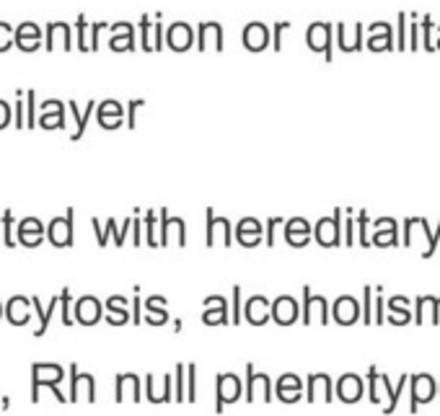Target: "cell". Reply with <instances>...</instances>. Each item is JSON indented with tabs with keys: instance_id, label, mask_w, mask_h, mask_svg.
I'll list each match as a JSON object with an SVG mask.
<instances>
[{
	"instance_id": "1",
	"label": "cell",
	"mask_w": 440,
	"mask_h": 416,
	"mask_svg": "<svg viewBox=\"0 0 440 416\" xmlns=\"http://www.w3.org/2000/svg\"><path fill=\"white\" fill-rule=\"evenodd\" d=\"M342 207L334 210L332 217H321V220L314 225V238L316 243L321 246V248H334V246H342Z\"/></svg>"
},
{
	"instance_id": "2",
	"label": "cell",
	"mask_w": 440,
	"mask_h": 416,
	"mask_svg": "<svg viewBox=\"0 0 440 416\" xmlns=\"http://www.w3.org/2000/svg\"><path fill=\"white\" fill-rule=\"evenodd\" d=\"M73 215L75 210L67 207L65 217H55L47 228V236H50V243L58 246V248H70L73 246Z\"/></svg>"
},
{
	"instance_id": "3",
	"label": "cell",
	"mask_w": 440,
	"mask_h": 416,
	"mask_svg": "<svg viewBox=\"0 0 440 416\" xmlns=\"http://www.w3.org/2000/svg\"><path fill=\"white\" fill-rule=\"evenodd\" d=\"M205 215H208V225H205V230H208V233H205V243H208V248H213V246L218 243V238H220V243L223 246H231V220L215 215L213 207H208Z\"/></svg>"
},
{
	"instance_id": "4",
	"label": "cell",
	"mask_w": 440,
	"mask_h": 416,
	"mask_svg": "<svg viewBox=\"0 0 440 416\" xmlns=\"http://www.w3.org/2000/svg\"><path fill=\"white\" fill-rule=\"evenodd\" d=\"M308 47L314 52H324L326 60H332V24H311L306 32Z\"/></svg>"
},
{
	"instance_id": "5",
	"label": "cell",
	"mask_w": 440,
	"mask_h": 416,
	"mask_svg": "<svg viewBox=\"0 0 440 416\" xmlns=\"http://www.w3.org/2000/svg\"><path fill=\"white\" fill-rule=\"evenodd\" d=\"M16 233H18V243L26 246V248H36L44 238V225L39 217H21L16 222Z\"/></svg>"
},
{
	"instance_id": "6",
	"label": "cell",
	"mask_w": 440,
	"mask_h": 416,
	"mask_svg": "<svg viewBox=\"0 0 440 416\" xmlns=\"http://www.w3.org/2000/svg\"><path fill=\"white\" fill-rule=\"evenodd\" d=\"M283 228H285V241H288V246H293V248H303V246L311 241V230H314L306 217L285 220Z\"/></svg>"
},
{
	"instance_id": "7",
	"label": "cell",
	"mask_w": 440,
	"mask_h": 416,
	"mask_svg": "<svg viewBox=\"0 0 440 416\" xmlns=\"http://www.w3.org/2000/svg\"><path fill=\"white\" fill-rule=\"evenodd\" d=\"M236 241L244 246V248H254V246H259V241H262V233H265V228H262V222L257 220V217H244V220L236 222Z\"/></svg>"
},
{
	"instance_id": "8",
	"label": "cell",
	"mask_w": 440,
	"mask_h": 416,
	"mask_svg": "<svg viewBox=\"0 0 440 416\" xmlns=\"http://www.w3.org/2000/svg\"><path fill=\"white\" fill-rule=\"evenodd\" d=\"M166 44H168V49H174V52H187V49L194 44V29H192L189 24H184V21H176V24L168 26Z\"/></svg>"
},
{
	"instance_id": "9",
	"label": "cell",
	"mask_w": 440,
	"mask_h": 416,
	"mask_svg": "<svg viewBox=\"0 0 440 416\" xmlns=\"http://www.w3.org/2000/svg\"><path fill=\"white\" fill-rule=\"evenodd\" d=\"M39 41H42V32H39V26L32 24V21H24V24L13 32V44H16L21 52L39 49Z\"/></svg>"
},
{
	"instance_id": "10",
	"label": "cell",
	"mask_w": 440,
	"mask_h": 416,
	"mask_svg": "<svg viewBox=\"0 0 440 416\" xmlns=\"http://www.w3.org/2000/svg\"><path fill=\"white\" fill-rule=\"evenodd\" d=\"M194 41H197V49H208V44H213L215 52H223V26L218 21H202Z\"/></svg>"
},
{
	"instance_id": "11",
	"label": "cell",
	"mask_w": 440,
	"mask_h": 416,
	"mask_svg": "<svg viewBox=\"0 0 440 416\" xmlns=\"http://www.w3.org/2000/svg\"><path fill=\"white\" fill-rule=\"evenodd\" d=\"M241 41L249 52H262V49H267V44H269V29H267L265 24H259V21H251V24H246V29H244Z\"/></svg>"
},
{
	"instance_id": "12",
	"label": "cell",
	"mask_w": 440,
	"mask_h": 416,
	"mask_svg": "<svg viewBox=\"0 0 440 416\" xmlns=\"http://www.w3.org/2000/svg\"><path fill=\"white\" fill-rule=\"evenodd\" d=\"M432 398H435V380L430 375L412 377V406H409V411H417L420 403H430Z\"/></svg>"
},
{
	"instance_id": "13",
	"label": "cell",
	"mask_w": 440,
	"mask_h": 416,
	"mask_svg": "<svg viewBox=\"0 0 440 416\" xmlns=\"http://www.w3.org/2000/svg\"><path fill=\"white\" fill-rule=\"evenodd\" d=\"M373 241L371 246H399V238H396V220H391V217H381V220L373 222Z\"/></svg>"
},
{
	"instance_id": "14",
	"label": "cell",
	"mask_w": 440,
	"mask_h": 416,
	"mask_svg": "<svg viewBox=\"0 0 440 416\" xmlns=\"http://www.w3.org/2000/svg\"><path fill=\"white\" fill-rule=\"evenodd\" d=\"M334 321L337 323H342V326H352L357 318H360V308H357V300L355 297H349V295H345V297H340V300L334 302Z\"/></svg>"
},
{
	"instance_id": "15",
	"label": "cell",
	"mask_w": 440,
	"mask_h": 416,
	"mask_svg": "<svg viewBox=\"0 0 440 416\" xmlns=\"http://www.w3.org/2000/svg\"><path fill=\"white\" fill-rule=\"evenodd\" d=\"M337 396H340V401H345V403L360 401V396H363V380H360V375H352V373L342 375L340 385H337Z\"/></svg>"
},
{
	"instance_id": "16",
	"label": "cell",
	"mask_w": 440,
	"mask_h": 416,
	"mask_svg": "<svg viewBox=\"0 0 440 416\" xmlns=\"http://www.w3.org/2000/svg\"><path fill=\"white\" fill-rule=\"evenodd\" d=\"M269 313H272V318L277 321V323L288 326V323H293V321L298 318V305H295L293 297L283 295V297H277V300H274V305L269 308Z\"/></svg>"
},
{
	"instance_id": "17",
	"label": "cell",
	"mask_w": 440,
	"mask_h": 416,
	"mask_svg": "<svg viewBox=\"0 0 440 416\" xmlns=\"http://www.w3.org/2000/svg\"><path fill=\"white\" fill-rule=\"evenodd\" d=\"M241 396V383L233 375H218V411L223 408V403H233Z\"/></svg>"
},
{
	"instance_id": "18",
	"label": "cell",
	"mask_w": 440,
	"mask_h": 416,
	"mask_svg": "<svg viewBox=\"0 0 440 416\" xmlns=\"http://www.w3.org/2000/svg\"><path fill=\"white\" fill-rule=\"evenodd\" d=\"M99 124L104 130H116V127H122V104L114 101V98H109L99 107Z\"/></svg>"
},
{
	"instance_id": "19",
	"label": "cell",
	"mask_w": 440,
	"mask_h": 416,
	"mask_svg": "<svg viewBox=\"0 0 440 416\" xmlns=\"http://www.w3.org/2000/svg\"><path fill=\"white\" fill-rule=\"evenodd\" d=\"M58 44H62L65 49H70V44H73L70 24H62V21H52V24H47V49L52 52Z\"/></svg>"
},
{
	"instance_id": "20",
	"label": "cell",
	"mask_w": 440,
	"mask_h": 416,
	"mask_svg": "<svg viewBox=\"0 0 440 416\" xmlns=\"http://www.w3.org/2000/svg\"><path fill=\"white\" fill-rule=\"evenodd\" d=\"M67 107H70V114H73V119H75V132H73V142H78V140L84 137V132H86V127H88V116L93 114V107H96V101H88L86 104V114H81V107L75 104V101H67Z\"/></svg>"
},
{
	"instance_id": "21",
	"label": "cell",
	"mask_w": 440,
	"mask_h": 416,
	"mask_svg": "<svg viewBox=\"0 0 440 416\" xmlns=\"http://www.w3.org/2000/svg\"><path fill=\"white\" fill-rule=\"evenodd\" d=\"M99 300L96 297H84V300H78V305H75V318L81 321V323H96L99 321Z\"/></svg>"
},
{
	"instance_id": "22",
	"label": "cell",
	"mask_w": 440,
	"mask_h": 416,
	"mask_svg": "<svg viewBox=\"0 0 440 416\" xmlns=\"http://www.w3.org/2000/svg\"><path fill=\"white\" fill-rule=\"evenodd\" d=\"M246 318H249V323H257V326L269 318V302L262 295H257V297H251L246 302Z\"/></svg>"
},
{
	"instance_id": "23",
	"label": "cell",
	"mask_w": 440,
	"mask_h": 416,
	"mask_svg": "<svg viewBox=\"0 0 440 416\" xmlns=\"http://www.w3.org/2000/svg\"><path fill=\"white\" fill-rule=\"evenodd\" d=\"M389 308H391L389 323H394V326H401V323H409V321H412L407 297H391Z\"/></svg>"
},
{
	"instance_id": "24",
	"label": "cell",
	"mask_w": 440,
	"mask_h": 416,
	"mask_svg": "<svg viewBox=\"0 0 440 416\" xmlns=\"http://www.w3.org/2000/svg\"><path fill=\"white\" fill-rule=\"evenodd\" d=\"M324 391V398L332 401V380L329 375H311L308 377V401L319 398V393Z\"/></svg>"
},
{
	"instance_id": "25",
	"label": "cell",
	"mask_w": 440,
	"mask_h": 416,
	"mask_svg": "<svg viewBox=\"0 0 440 416\" xmlns=\"http://www.w3.org/2000/svg\"><path fill=\"white\" fill-rule=\"evenodd\" d=\"M381 385H383V391H386V396H389V406H386V414H391V411L396 408V403H399V396H401V393H404V388H407V375H401L399 385H391L389 375H381Z\"/></svg>"
},
{
	"instance_id": "26",
	"label": "cell",
	"mask_w": 440,
	"mask_h": 416,
	"mask_svg": "<svg viewBox=\"0 0 440 416\" xmlns=\"http://www.w3.org/2000/svg\"><path fill=\"white\" fill-rule=\"evenodd\" d=\"M277 396L283 401H298L300 396V380L295 375H285L277 385Z\"/></svg>"
},
{
	"instance_id": "27",
	"label": "cell",
	"mask_w": 440,
	"mask_h": 416,
	"mask_svg": "<svg viewBox=\"0 0 440 416\" xmlns=\"http://www.w3.org/2000/svg\"><path fill=\"white\" fill-rule=\"evenodd\" d=\"M164 305H166V302H164V297H148V302H145V310H148V316H145V318H148V323H164V321L168 318V313L166 310H164Z\"/></svg>"
},
{
	"instance_id": "28",
	"label": "cell",
	"mask_w": 440,
	"mask_h": 416,
	"mask_svg": "<svg viewBox=\"0 0 440 416\" xmlns=\"http://www.w3.org/2000/svg\"><path fill=\"white\" fill-rule=\"evenodd\" d=\"M6 313H8V321H11V323H16V326H21V323H26V321H29V313H26V300H24V297H13V300L8 302Z\"/></svg>"
},
{
	"instance_id": "29",
	"label": "cell",
	"mask_w": 440,
	"mask_h": 416,
	"mask_svg": "<svg viewBox=\"0 0 440 416\" xmlns=\"http://www.w3.org/2000/svg\"><path fill=\"white\" fill-rule=\"evenodd\" d=\"M39 127L44 130H60V127H65V109H58V112H44L39 119H36Z\"/></svg>"
},
{
	"instance_id": "30",
	"label": "cell",
	"mask_w": 440,
	"mask_h": 416,
	"mask_svg": "<svg viewBox=\"0 0 440 416\" xmlns=\"http://www.w3.org/2000/svg\"><path fill=\"white\" fill-rule=\"evenodd\" d=\"M109 47L114 49V52H125V49H135V32L133 26L127 29L125 34H116V36H112V41H109Z\"/></svg>"
},
{
	"instance_id": "31",
	"label": "cell",
	"mask_w": 440,
	"mask_h": 416,
	"mask_svg": "<svg viewBox=\"0 0 440 416\" xmlns=\"http://www.w3.org/2000/svg\"><path fill=\"white\" fill-rule=\"evenodd\" d=\"M13 228H16V222H13V210H3V243L8 246V248H13V246H16Z\"/></svg>"
},
{
	"instance_id": "32",
	"label": "cell",
	"mask_w": 440,
	"mask_h": 416,
	"mask_svg": "<svg viewBox=\"0 0 440 416\" xmlns=\"http://www.w3.org/2000/svg\"><path fill=\"white\" fill-rule=\"evenodd\" d=\"M142 230H145V236H148V246L150 248H156L158 246V217H156V210H148V217L142 220Z\"/></svg>"
},
{
	"instance_id": "33",
	"label": "cell",
	"mask_w": 440,
	"mask_h": 416,
	"mask_svg": "<svg viewBox=\"0 0 440 416\" xmlns=\"http://www.w3.org/2000/svg\"><path fill=\"white\" fill-rule=\"evenodd\" d=\"M75 44L81 52H88V44H86V16L78 13V21H75Z\"/></svg>"
},
{
	"instance_id": "34",
	"label": "cell",
	"mask_w": 440,
	"mask_h": 416,
	"mask_svg": "<svg viewBox=\"0 0 440 416\" xmlns=\"http://www.w3.org/2000/svg\"><path fill=\"white\" fill-rule=\"evenodd\" d=\"M150 29H153V24H150V18L148 16H142L140 18V47L145 49V52H153V41H150Z\"/></svg>"
},
{
	"instance_id": "35",
	"label": "cell",
	"mask_w": 440,
	"mask_h": 416,
	"mask_svg": "<svg viewBox=\"0 0 440 416\" xmlns=\"http://www.w3.org/2000/svg\"><path fill=\"white\" fill-rule=\"evenodd\" d=\"M368 225H371V217H368V213L366 210H360L357 213V228H360V243L366 246H371V241H368Z\"/></svg>"
},
{
	"instance_id": "36",
	"label": "cell",
	"mask_w": 440,
	"mask_h": 416,
	"mask_svg": "<svg viewBox=\"0 0 440 416\" xmlns=\"http://www.w3.org/2000/svg\"><path fill=\"white\" fill-rule=\"evenodd\" d=\"M11 44H13V29H11V24L0 21V52L11 49Z\"/></svg>"
},
{
	"instance_id": "37",
	"label": "cell",
	"mask_w": 440,
	"mask_h": 416,
	"mask_svg": "<svg viewBox=\"0 0 440 416\" xmlns=\"http://www.w3.org/2000/svg\"><path fill=\"white\" fill-rule=\"evenodd\" d=\"M347 213V220H345V246H355V217H352V210H345Z\"/></svg>"
},
{
	"instance_id": "38",
	"label": "cell",
	"mask_w": 440,
	"mask_h": 416,
	"mask_svg": "<svg viewBox=\"0 0 440 416\" xmlns=\"http://www.w3.org/2000/svg\"><path fill=\"white\" fill-rule=\"evenodd\" d=\"M288 21H280V24H274V29H272V47H274V52H280L283 49V32L288 29Z\"/></svg>"
},
{
	"instance_id": "39",
	"label": "cell",
	"mask_w": 440,
	"mask_h": 416,
	"mask_svg": "<svg viewBox=\"0 0 440 416\" xmlns=\"http://www.w3.org/2000/svg\"><path fill=\"white\" fill-rule=\"evenodd\" d=\"M371 295H373V290L371 287H366L363 290V318H366V323H373V305H371Z\"/></svg>"
},
{
	"instance_id": "40",
	"label": "cell",
	"mask_w": 440,
	"mask_h": 416,
	"mask_svg": "<svg viewBox=\"0 0 440 416\" xmlns=\"http://www.w3.org/2000/svg\"><path fill=\"white\" fill-rule=\"evenodd\" d=\"M375 295H378V297H375V323L381 326L383 321H386V305H383V287H378V290H375Z\"/></svg>"
},
{
	"instance_id": "41",
	"label": "cell",
	"mask_w": 440,
	"mask_h": 416,
	"mask_svg": "<svg viewBox=\"0 0 440 416\" xmlns=\"http://www.w3.org/2000/svg\"><path fill=\"white\" fill-rule=\"evenodd\" d=\"M91 228H93V233H96V243L104 248V246H107V238H109V230H104L99 217H91Z\"/></svg>"
},
{
	"instance_id": "42",
	"label": "cell",
	"mask_w": 440,
	"mask_h": 416,
	"mask_svg": "<svg viewBox=\"0 0 440 416\" xmlns=\"http://www.w3.org/2000/svg\"><path fill=\"white\" fill-rule=\"evenodd\" d=\"M140 107H145L142 98H135V101L127 104V127H130V130H135V114H138V109Z\"/></svg>"
},
{
	"instance_id": "43",
	"label": "cell",
	"mask_w": 440,
	"mask_h": 416,
	"mask_svg": "<svg viewBox=\"0 0 440 416\" xmlns=\"http://www.w3.org/2000/svg\"><path fill=\"white\" fill-rule=\"evenodd\" d=\"M16 127L18 130H24L26 122H24V90H16Z\"/></svg>"
},
{
	"instance_id": "44",
	"label": "cell",
	"mask_w": 440,
	"mask_h": 416,
	"mask_svg": "<svg viewBox=\"0 0 440 416\" xmlns=\"http://www.w3.org/2000/svg\"><path fill=\"white\" fill-rule=\"evenodd\" d=\"M283 217H269V220H267V246H269V248H274V228H280V225H283Z\"/></svg>"
},
{
	"instance_id": "45",
	"label": "cell",
	"mask_w": 440,
	"mask_h": 416,
	"mask_svg": "<svg viewBox=\"0 0 440 416\" xmlns=\"http://www.w3.org/2000/svg\"><path fill=\"white\" fill-rule=\"evenodd\" d=\"M26 101H29V107H26V127L34 130V124H36V114H34V112H36V109H34V90L26 93Z\"/></svg>"
},
{
	"instance_id": "46",
	"label": "cell",
	"mask_w": 440,
	"mask_h": 416,
	"mask_svg": "<svg viewBox=\"0 0 440 416\" xmlns=\"http://www.w3.org/2000/svg\"><path fill=\"white\" fill-rule=\"evenodd\" d=\"M368 380H371V401H373V403H378V401H381V393H378V370L371 368V373H368Z\"/></svg>"
},
{
	"instance_id": "47",
	"label": "cell",
	"mask_w": 440,
	"mask_h": 416,
	"mask_svg": "<svg viewBox=\"0 0 440 416\" xmlns=\"http://www.w3.org/2000/svg\"><path fill=\"white\" fill-rule=\"evenodd\" d=\"M130 233H133V243L140 246L142 243V220H140V213L133 217V228H130Z\"/></svg>"
},
{
	"instance_id": "48",
	"label": "cell",
	"mask_w": 440,
	"mask_h": 416,
	"mask_svg": "<svg viewBox=\"0 0 440 416\" xmlns=\"http://www.w3.org/2000/svg\"><path fill=\"white\" fill-rule=\"evenodd\" d=\"M422 32H425L422 47H425V49H435V44H432V39H430V32H432V18H430V16H425V18H422Z\"/></svg>"
},
{
	"instance_id": "49",
	"label": "cell",
	"mask_w": 440,
	"mask_h": 416,
	"mask_svg": "<svg viewBox=\"0 0 440 416\" xmlns=\"http://www.w3.org/2000/svg\"><path fill=\"white\" fill-rule=\"evenodd\" d=\"M104 21H99V24H93V29H91V41H88V52H96L99 49V34H101V29H104Z\"/></svg>"
},
{
	"instance_id": "50",
	"label": "cell",
	"mask_w": 440,
	"mask_h": 416,
	"mask_svg": "<svg viewBox=\"0 0 440 416\" xmlns=\"http://www.w3.org/2000/svg\"><path fill=\"white\" fill-rule=\"evenodd\" d=\"M150 41H153V52H158V49L164 47V26L161 24H153V36H150Z\"/></svg>"
},
{
	"instance_id": "51",
	"label": "cell",
	"mask_w": 440,
	"mask_h": 416,
	"mask_svg": "<svg viewBox=\"0 0 440 416\" xmlns=\"http://www.w3.org/2000/svg\"><path fill=\"white\" fill-rule=\"evenodd\" d=\"M11 124V107L6 101H0V130H6Z\"/></svg>"
},
{
	"instance_id": "52",
	"label": "cell",
	"mask_w": 440,
	"mask_h": 416,
	"mask_svg": "<svg viewBox=\"0 0 440 416\" xmlns=\"http://www.w3.org/2000/svg\"><path fill=\"white\" fill-rule=\"evenodd\" d=\"M404 21H407V16H404V13H399V41H396L399 49L407 47V36H404Z\"/></svg>"
},
{
	"instance_id": "53",
	"label": "cell",
	"mask_w": 440,
	"mask_h": 416,
	"mask_svg": "<svg viewBox=\"0 0 440 416\" xmlns=\"http://www.w3.org/2000/svg\"><path fill=\"white\" fill-rule=\"evenodd\" d=\"M189 401H194V365H189Z\"/></svg>"
},
{
	"instance_id": "54",
	"label": "cell",
	"mask_w": 440,
	"mask_h": 416,
	"mask_svg": "<svg viewBox=\"0 0 440 416\" xmlns=\"http://www.w3.org/2000/svg\"><path fill=\"white\" fill-rule=\"evenodd\" d=\"M438 49H440V39H438Z\"/></svg>"
}]
</instances>
